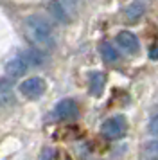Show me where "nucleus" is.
<instances>
[{
	"label": "nucleus",
	"mask_w": 158,
	"mask_h": 160,
	"mask_svg": "<svg viewBox=\"0 0 158 160\" xmlns=\"http://www.w3.org/2000/svg\"><path fill=\"white\" fill-rule=\"evenodd\" d=\"M23 29H25V36L29 38V42L34 47H38L40 51H50L54 47L52 27L45 18L36 15L29 16L23 23Z\"/></svg>",
	"instance_id": "f257e3e1"
},
{
	"label": "nucleus",
	"mask_w": 158,
	"mask_h": 160,
	"mask_svg": "<svg viewBox=\"0 0 158 160\" xmlns=\"http://www.w3.org/2000/svg\"><path fill=\"white\" fill-rule=\"evenodd\" d=\"M126 130H128V122L122 115H115L110 117L108 121L102 122L101 126V133L102 137L110 138V140H117V138H122L126 135Z\"/></svg>",
	"instance_id": "f03ea898"
},
{
	"label": "nucleus",
	"mask_w": 158,
	"mask_h": 160,
	"mask_svg": "<svg viewBox=\"0 0 158 160\" xmlns=\"http://www.w3.org/2000/svg\"><path fill=\"white\" fill-rule=\"evenodd\" d=\"M47 90V83L42 79V78H29L20 85V92L23 97L27 99H38L42 97Z\"/></svg>",
	"instance_id": "7ed1b4c3"
},
{
	"label": "nucleus",
	"mask_w": 158,
	"mask_h": 160,
	"mask_svg": "<svg viewBox=\"0 0 158 160\" xmlns=\"http://www.w3.org/2000/svg\"><path fill=\"white\" fill-rule=\"evenodd\" d=\"M54 115L57 119H61V121H70V119H76L79 115V108L76 101H72V99H63V101H59L56 104V108H54Z\"/></svg>",
	"instance_id": "20e7f679"
},
{
	"label": "nucleus",
	"mask_w": 158,
	"mask_h": 160,
	"mask_svg": "<svg viewBox=\"0 0 158 160\" xmlns=\"http://www.w3.org/2000/svg\"><path fill=\"white\" fill-rule=\"evenodd\" d=\"M117 43L121 47L124 52H128V54H136L138 49H140V43H138V38L133 34V32H129V31H122L119 32V36H117Z\"/></svg>",
	"instance_id": "39448f33"
},
{
	"label": "nucleus",
	"mask_w": 158,
	"mask_h": 160,
	"mask_svg": "<svg viewBox=\"0 0 158 160\" xmlns=\"http://www.w3.org/2000/svg\"><path fill=\"white\" fill-rule=\"evenodd\" d=\"M29 68H31V65L27 63V59L23 58L22 54H18V56H14L13 59L7 61L6 74L11 76V78H20V76H23V74L27 72Z\"/></svg>",
	"instance_id": "423d86ee"
},
{
	"label": "nucleus",
	"mask_w": 158,
	"mask_h": 160,
	"mask_svg": "<svg viewBox=\"0 0 158 160\" xmlns=\"http://www.w3.org/2000/svg\"><path fill=\"white\" fill-rule=\"evenodd\" d=\"M104 83H106V76L102 72H92L90 78H88V85H90V94L95 95V97H101L102 95V90H104Z\"/></svg>",
	"instance_id": "0eeeda50"
},
{
	"label": "nucleus",
	"mask_w": 158,
	"mask_h": 160,
	"mask_svg": "<svg viewBox=\"0 0 158 160\" xmlns=\"http://www.w3.org/2000/svg\"><path fill=\"white\" fill-rule=\"evenodd\" d=\"M101 56L106 63H115L119 59V52L115 51V47L111 43H102L101 45Z\"/></svg>",
	"instance_id": "6e6552de"
},
{
	"label": "nucleus",
	"mask_w": 158,
	"mask_h": 160,
	"mask_svg": "<svg viewBox=\"0 0 158 160\" xmlns=\"http://www.w3.org/2000/svg\"><path fill=\"white\" fill-rule=\"evenodd\" d=\"M0 102L2 104L13 102V90H11V83L7 79H0Z\"/></svg>",
	"instance_id": "1a4fd4ad"
},
{
	"label": "nucleus",
	"mask_w": 158,
	"mask_h": 160,
	"mask_svg": "<svg viewBox=\"0 0 158 160\" xmlns=\"http://www.w3.org/2000/svg\"><path fill=\"white\" fill-rule=\"evenodd\" d=\"M144 15V4L140 2H133V4H129V8L126 9V16H128V20H138L140 16Z\"/></svg>",
	"instance_id": "9d476101"
},
{
	"label": "nucleus",
	"mask_w": 158,
	"mask_h": 160,
	"mask_svg": "<svg viewBox=\"0 0 158 160\" xmlns=\"http://www.w3.org/2000/svg\"><path fill=\"white\" fill-rule=\"evenodd\" d=\"M50 11H52V15L56 16L59 22H67V20H68V13H67V9H65V6L61 2L54 0V2L50 4Z\"/></svg>",
	"instance_id": "9b49d317"
},
{
	"label": "nucleus",
	"mask_w": 158,
	"mask_h": 160,
	"mask_svg": "<svg viewBox=\"0 0 158 160\" xmlns=\"http://www.w3.org/2000/svg\"><path fill=\"white\" fill-rule=\"evenodd\" d=\"M144 157L147 158H156L158 157V140H151L147 144L144 146V151H142Z\"/></svg>",
	"instance_id": "f8f14e48"
},
{
	"label": "nucleus",
	"mask_w": 158,
	"mask_h": 160,
	"mask_svg": "<svg viewBox=\"0 0 158 160\" xmlns=\"http://www.w3.org/2000/svg\"><path fill=\"white\" fill-rule=\"evenodd\" d=\"M147 130H149L151 135H156L158 137V115H155L153 119L149 121V126H147Z\"/></svg>",
	"instance_id": "ddd939ff"
},
{
	"label": "nucleus",
	"mask_w": 158,
	"mask_h": 160,
	"mask_svg": "<svg viewBox=\"0 0 158 160\" xmlns=\"http://www.w3.org/2000/svg\"><path fill=\"white\" fill-rule=\"evenodd\" d=\"M54 157H57L56 151L52 153V151H43L42 153V158H54Z\"/></svg>",
	"instance_id": "4468645a"
},
{
	"label": "nucleus",
	"mask_w": 158,
	"mask_h": 160,
	"mask_svg": "<svg viewBox=\"0 0 158 160\" xmlns=\"http://www.w3.org/2000/svg\"><path fill=\"white\" fill-rule=\"evenodd\" d=\"M151 58H158V49H153L151 51Z\"/></svg>",
	"instance_id": "2eb2a0df"
}]
</instances>
